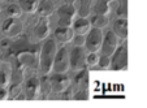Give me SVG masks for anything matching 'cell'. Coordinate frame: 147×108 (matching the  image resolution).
<instances>
[{"instance_id": "6da1fadb", "label": "cell", "mask_w": 147, "mask_h": 108, "mask_svg": "<svg viewBox=\"0 0 147 108\" xmlns=\"http://www.w3.org/2000/svg\"><path fill=\"white\" fill-rule=\"evenodd\" d=\"M57 53V46L55 39H48L39 53V70L42 74H50L53 69V63Z\"/></svg>"}, {"instance_id": "7a4b0ae2", "label": "cell", "mask_w": 147, "mask_h": 108, "mask_svg": "<svg viewBox=\"0 0 147 108\" xmlns=\"http://www.w3.org/2000/svg\"><path fill=\"white\" fill-rule=\"evenodd\" d=\"M74 99H87L89 98V73L87 69H82L74 80Z\"/></svg>"}, {"instance_id": "3957f363", "label": "cell", "mask_w": 147, "mask_h": 108, "mask_svg": "<svg viewBox=\"0 0 147 108\" xmlns=\"http://www.w3.org/2000/svg\"><path fill=\"white\" fill-rule=\"evenodd\" d=\"M17 64L21 68H39V53L35 50H22L16 55Z\"/></svg>"}, {"instance_id": "277c9868", "label": "cell", "mask_w": 147, "mask_h": 108, "mask_svg": "<svg viewBox=\"0 0 147 108\" xmlns=\"http://www.w3.org/2000/svg\"><path fill=\"white\" fill-rule=\"evenodd\" d=\"M111 68L113 70H126L128 68V48L126 45L117 47L111 59Z\"/></svg>"}, {"instance_id": "5b68a950", "label": "cell", "mask_w": 147, "mask_h": 108, "mask_svg": "<svg viewBox=\"0 0 147 108\" xmlns=\"http://www.w3.org/2000/svg\"><path fill=\"white\" fill-rule=\"evenodd\" d=\"M76 11L73 4H68L65 3L64 5H61L57 9V14H59V26H64V28H70L73 25V18H74Z\"/></svg>"}, {"instance_id": "8992f818", "label": "cell", "mask_w": 147, "mask_h": 108, "mask_svg": "<svg viewBox=\"0 0 147 108\" xmlns=\"http://www.w3.org/2000/svg\"><path fill=\"white\" fill-rule=\"evenodd\" d=\"M102 45H103L102 29L92 28L86 36V43H85L86 50L89 51V52H98V51L102 48Z\"/></svg>"}, {"instance_id": "52a82bcc", "label": "cell", "mask_w": 147, "mask_h": 108, "mask_svg": "<svg viewBox=\"0 0 147 108\" xmlns=\"http://www.w3.org/2000/svg\"><path fill=\"white\" fill-rule=\"evenodd\" d=\"M87 65V56L82 47L76 46L70 52V68L74 70H82Z\"/></svg>"}, {"instance_id": "ba28073f", "label": "cell", "mask_w": 147, "mask_h": 108, "mask_svg": "<svg viewBox=\"0 0 147 108\" xmlns=\"http://www.w3.org/2000/svg\"><path fill=\"white\" fill-rule=\"evenodd\" d=\"M70 67V55L68 53V50L65 47L57 50L53 63V70L55 73H65Z\"/></svg>"}, {"instance_id": "9c48e42d", "label": "cell", "mask_w": 147, "mask_h": 108, "mask_svg": "<svg viewBox=\"0 0 147 108\" xmlns=\"http://www.w3.org/2000/svg\"><path fill=\"white\" fill-rule=\"evenodd\" d=\"M119 47V36L112 31H108L103 39V45H102V55L103 56H108L112 59V55L115 53V51Z\"/></svg>"}, {"instance_id": "30bf717a", "label": "cell", "mask_w": 147, "mask_h": 108, "mask_svg": "<svg viewBox=\"0 0 147 108\" xmlns=\"http://www.w3.org/2000/svg\"><path fill=\"white\" fill-rule=\"evenodd\" d=\"M3 33L5 34L7 36H17L18 34H21L22 31V24L20 22L17 17H9L8 20H5L3 24Z\"/></svg>"}, {"instance_id": "8fae6325", "label": "cell", "mask_w": 147, "mask_h": 108, "mask_svg": "<svg viewBox=\"0 0 147 108\" xmlns=\"http://www.w3.org/2000/svg\"><path fill=\"white\" fill-rule=\"evenodd\" d=\"M51 81V86H52V91L55 92H61L69 87L70 85V80L64 76V73H56L55 76L50 78Z\"/></svg>"}, {"instance_id": "7c38bea8", "label": "cell", "mask_w": 147, "mask_h": 108, "mask_svg": "<svg viewBox=\"0 0 147 108\" xmlns=\"http://www.w3.org/2000/svg\"><path fill=\"white\" fill-rule=\"evenodd\" d=\"M34 34H35L36 39L42 41L46 39L50 34V24H48V18L47 17L40 16V18L38 20V22L34 26Z\"/></svg>"}, {"instance_id": "4fadbf2b", "label": "cell", "mask_w": 147, "mask_h": 108, "mask_svg": "<svg viewBox=\"0 0 147 108\" xmlns=\"http://www.w3.org/2000/svg\"><path fill=\"white\" fill-rule=\"evenodd\" d=\"M113 33L119 36L122 41H126L128 38V21L126 18L120 17L119 20H116L113 22Z\"/></svg>"}, {"instance_id": "5bb4252c", "label": "cell", "mask_w": 147, "mask_h": 108, "mask_svg": "<svg viewBox=\"0 0 147 108\" xmlns=\"http://www.w3.org/2000/svg\"><path fill=\"white\" fill-rule=\"evenodd\" d=\"M72 28H64V26H59L55 30V38L57 42H61V43H68L73 39L76 33H73Z\"/></svg>"}, {"instance_id": "9a60e30c", "label": "cell", "mask_w": 147, "mask_h": 108, "mask_svg": "<svg viewBox=\"0 0 147 108\" xmlns=\"http://www.w3.org/2000/svg\"><path fill=\"white\" fill-rule=\"evenodd\" d=\"M40 81L38 78L33 77L26 82V97L28 99H34L36 98V95L40 92Z\"/></svg>"}, {"instance_id": "2e32d148", "label": "cell", "mask_w": 147, "mask_h": 108, "mask_svg": "<svg viewBox=\"0 0 147 108\" xmlns=\"http://www.w3.org/2000/svg\"><path fill=\"white\" fill-rule=\"evenodd\" d=\"M73 30L76 34H81V35H85L90 31V21L86 17H80L77 21H74L73 24Z\"/></svg>"}, {"instance_id": "e0dca14e", "label": "cell", "mask_w": 147, "mask_h": 108, "mask_svg": "<svg viewBox=\"0 0 147 108\" xmlns=\"http://www.w3.org/2000/svg\"><path fill=\"white\" fill-rule=\"evenodd\" d=\"M94 0H80V7H78V14L80 17H87L92 11Z\"/></svg>"}, {"instance_id": "ac0fdd59", "label": "cell", "mask_w": 147, "mask_h": 108, "mask_svg": "<svg viewBox=\"0 0 147 108\" xmlns=\"http://www.w3.org/2000/svg\"><path fill=\"white\" fill-rule=\"evenodd\" d=\"M20 7L26 13H34L38 9V0H20Z\"/></svg>"}, {"instance_id": "d6986e66", "label": "cell", "mask_w": 147, "mask_h": 108, "mask_svg": "<svg viewBox=\"0 0 147 108\" xmlns=\"http://www.w3.org/2000/svg\"><path fill=\"white\" fill-rule=\"evenodd\" d=\"M108 17H107V14H95L94 17H92L91 20V24L94 28H98V29H103L106 28L107 25H108Z\"/></svg>"}, {"instance_id": "ffe728a7", "label": "cell", "mask_w": 147, "mask_h": 108, "mask_svg": "<svg viewBox=\"0 0 147 108\" xmlns=\"http://www.w3.org/2000/svg\"><path fill=\"white\" fill-rule=\"evenodd\" d=\"M113 0H96V4H95V12L98 14H108L109 12V4Z\"/></svg>"}, {"instance_id": "44dd1931", "label": "cell", "mask_w": 147, "mask_h": 108, "mask_svg": "<svg viewBox=\"0 0 147 108\" xmlns=\"http://www.w3.org/2000/svg\"><path fill=\"white\" fill-rule=\"evenodd\" d=\"M38 11H39V13H40V16L48 17L51 13H52L53 7H52V4H51L48 0H43V1H42V4L38 7Z\"/></svg>"}, {"instance_id": "7402d4cb", "label": "cell", "mask_w": 147, "mask_h": 108, "mask_svg": "<svg viewBox=\"0 0 147 108\" xmlns=\"http://www.w3.org/2000/svg\"><path fill=\"white\" fill-rule=\"evenodd\" d=\"M117 14L122 18H126V16H128V0H119Z\"/></svg>"}, {"instance_id": "603a6c76", "label": "cell", "mask_w": 147, "mask_h": 108, "mask_svg": "<svg viewBox=\"0 0 147 108\" xmlns=\"http://www.w3.org/2000/svg\"><path fill=\"white\" fill-rule=\"evenodd\" d=\"M99 64V56L96 55V52H90L87 55V65L89 67H95Z\"/></svg>"}, {"instance_id": "cb8c5ba5", "label": "cell", "mask_w": 147, "mask_h": 108, "mask_svg": "<svg viewBox=\"0 0 147 108\" xmlns=\"http://www.w3.org/2000/svg\"><path fill=\"white\" fill-rule=\"evenodd\" d=\"M102 69H107V68L111 67V57H108V56H100L99 57V64H98Z\"/></svg>"}, {"instance_id": "d4e9b609", "label": "cell", "mask_w": 147, "mask_h": 108, "mask_svg": "<svg viewBox=\"0 0 147 108\" xmlns=\"http://www.w3.org/2000/svg\"><path fill=\"white\" fill-rule=\"evenodd\" d=\"M21 7H20V4L18 5H11V7H8V14H9V17H18L20 16V13H21Z\"/></svg>"}, {"instance_id": "484cf974", "label": "cell", "mask_w": 147, "mask_h": 108, "mask_svg": "<svg viewBox=\"0 0 147 108\" xmlns=\"http://www.w3.org/2000/svg\"><path fill=\"white\" fill-rule=\"evenodd\" d=\"M73 43H74V46L82 47V46L86 43V38H85V35H81V34H76V35L73 36Z\"/></svg>"}, {"instance_id": "4316f807", "label": "cell", "mask_w": 147, "mask_h": 108, "mask_svg": "<svg viewBox=\"0 0 147 108\" xmlns=\"http://www.w3.org/2000/svg\"><path fill=\"white\" fill-rule=\"evenodd\" d=\"M8 85V76L5 74V72H0V86H5Z\"/></svg>"}, {"instance_id": "83f0119b", "label": "cell", "mask_w": 147, "mask_h": 108, "mask_svg": "<svg viewBox=\"0 0 147 108\" xmlns=\"http://www.w3.org/2000/svg\"><path fill=\"white\" fill-rule=\"evenodd\" d=\"M7 97H8V91L4 89L3 86H0V100H1V99H7Z\"/></svg>"}, {"instance_id": "f1b7e54d", "label": "cell", "mask_w": 147, "mask_h": 108, "mask_svg": "<svg viewBox=\"0 0 147 108\" xmlns=\"http://www.w3.org/2000/svg\"><path fill=\"white\" fill-rule=\"evenodd\" d=\"M65 3H68V4H74V1L76 0H64Z\"/></svg>"}]
</instances>
